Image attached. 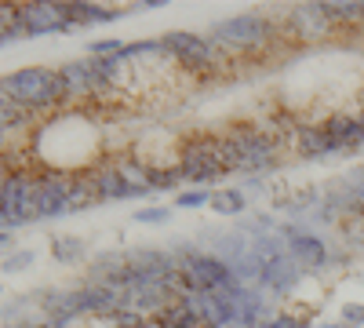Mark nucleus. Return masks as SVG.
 I'll list each match as a JSON object with an SVG mask.
<instances>
[{"mask_svg":"<svg viewBox=\"0 0 364 328\" xmlns=\"http://www.w3.org/2000/svg\"><path fill=\"white\" fill-rule=\"evenodd\" d=\"M66 95H70V88L63 80V70H18V73L0 77V99L15 102L26 113L58 106Z\"/></svg>","mask_w":364,"mask_h":328,"instance_id":"1","label":"nucleus"},{"mask_svg":"<svg viewBox=\"0 0 364 328\" xmlns=\"http://www.w3.org/2000/svg\"><path fill=\"white\" fill-rule=\"evenodd\" d=\"M219 157L226 171H266L277 164V146L259 128H233L219 135Z\"/></svg>","mask_w":364,"mask_h":328,"instance_id":"2","label":"nucleus"},{"mask_svg":"<svg viewBox=\"0 0 364 328\" xmlns=\"http://www.w3.org/2000/svg\"><path fill=\"white\" fill-rule=\"evenodd\" d=\"M175 266L190 281V292H200V295H215V292H226L237 285L233 270L219 259V255H204V252H193V248H178L175 252Z\"/></svg>","mask_w":364,"mask_h":328,"instance_id":"3","label":"nucleus"},{"mask_svg":"<svg viewBox=\"0 0 364 328\" xmlns=\"http://www.w3.org/2000/svg\"><path fill=\"white\" fill-rule=\"evenodd\" d=\"M219 175H226V164L219 157V139L197 135L182 146V161H178V179L186 183H215Z\"/></svg>","mask_w":364,"mask_h":328,"instance_id":"4","label":"nucleus"},{"mask_svg":"<svg viewBox=\"0 0 364 328\" xmlns=\"http://www.w3.org/2000/svg\"><path fill=\"white\" fill-rule=\"evenodd\" d=\"M29 219H37V179L11 171L4 175V186H0V223L22 226Z\"/></svg>","mask_w":364,"mask_h":328,"instance_id":"5","label":"nucleus"},{"mask_svg":"<svg viewBox=\"0 0 364 328\" xmlns=\"http://www.w3.org/2000/svg\"><path fill=\"white\" fill-rule=\"evenodd\" d=\"M269 37H273V22L262 18V15H237V18H226L211 29V41L219 48H230V51L262 48Z\"/></svg>","mask_w":364,"mask_h":328,"instance_id":"6","label":"nucleus"},{"mask_svg":"<svg viewBox=\"0 0 364 328\" xmlns=\"http://www.w3.org/2000/svg\"><path fill=\"white\" fill-rule=\"evenodd\" d=\"M70 8L66 4H18V37H44V33H58L70 29Z\"/></svg>","mask_w":364,"mask_h":328,"instance_id":"7","label":"nucleus"},{"mask_svg":"<svg viewBox=\"0 0 364 328\" xmlns=\"http://www.w3.org/2000/svg\"><path fill=\"white\" fill-rule=\"evenodd\" d=\"M161 48L168 55H175L178 63L190 66V70L211 66V58H215V41H211V37H197V33H168L161 41Z\"/></svg>","mask_w":364,"mask_h":328,"instance_id":"8","label":"nucleus"},{"mask_svg":"<svg viewBox=\"0 0 364 328\" xmlns=\"http://www.w3.org/2000/svg\"><path fill=\"white\" fill-rule=\"evenodd\" d=\"M66 212H70V179L66 175L37 179V219L66 216Z\"/></svg>","mask_w":364,"mask_h":328,"instance_id":"9","label":"nucleus"},{"mask_svg":"<svg viewBox=\"0 0 364 328\" xmlns=\"http://www.w3.org/2000/svg\"><path fill=\"white\" fill-rule=\"evenodd\" d=\"M128 270L135 277H146V281H164L168 274H175V255L168 252H157V248H132L128 252Z\"/></svg>","mask_w":364,"mask_h":328,"instance_id":"10","label":"nucleus"},{"mask_svg":"<svg viewBox=\"0 0 364 328\" xmlns=\"http://www.w3.org/2000/svg\"><path fill=\"white\" fill-rule=\"evenodd\" d=\"M288 255L302 266V270H314V266H324L328 263V248L321 237L314 233H302V230H288Z\"/></svg>","mask_w":364,"mask_h":328,"instance_id":"11","label":"nucleus"},{"mask_svg":"<svg viewBox=\"0 0 364 328\" xmlns=\"http://www.w3.org/2000/svg\"><path fill=\"white\" fill-rule=\"evenodd\" d=\"M295 135H299L302 157H336V154H343L339 142L331 139V132H328L324 125H302Z\"/></svg>","mask_w":364,"mask_h":328,"instance_id":"12","label":"nucleus"},{"mask_svg":"<svg viewBox=\"0 0 364 328\" xmlns=\"http://www.w3.org/2000/svg\"><path fill=\"white\" fill-rule=\"evenodd\" d=\"M63 80L70 88V95H91V92H99V88H106L95 73V63H66L63 66Z\"/></svg>","mask_w":364,"mask_h":328,"instance_id":"13","label":"nucleus"},{"mask_svg":"<svg viewBox=\"0 0 364 328\" xmlns=\"http://www.w3.org/2000/svg\"><path fill=\"white\" fill-rule=\"evenodd\" d=\"M324 128L339 142V150H357V146H364V117H331V121H324Z\"/></svg>","mask_w":364,"mask_h":328,"instance_id":"14","label":"nucleus"},{"mask_svg":"<svg viewBox=\"0 0 364 328\" xmlns=\"http://www.w3.org/2000/svg\"><path fill=\"white\" fill-rule=\"evenodd\" d=\"M120 175H124V183L139 194V190H146V186H154V179H157V171L154 168H146L142 161H135V157H124V161H117L113 164Z\"/></svg>","mask_w":364,"mask_h":328,"instance_id":"15","label":"nucleus"},{"mask_svg":"<svg viewBox=\"0 0 364 328\" xmlns=\"http://www.w3.org/2000/svg\"><path fill=\"white\" fill-rule=\"evenodd\" d=\"M95 183H99L102 201H120V197H132V194H135V190L124 183V175H120L117 168H102V171H95Z\"/></svg>","mask_w":364,"mask_h":328,"instance_id":"16","label":"nucleus"},{"mask_svg":"<svg viewBox=\"0 0 364 328\" xmlns=\"http://www.w3.org/2000/svg\"><path fill=\"white\" fill-rule=\"evenodd\" d=\"M99 201H102V194H99L95 175H80V179H70V208L99 204Z\"/></svg>","mask_w":364,"mask_h":328,"instance_id":"17","label":"nucleus"},{"mask_svg":"<svg viewBox=\"0 0 364 328\" xmlns=\"http://www.w3.org/2000/svg\"><path fill=\"white\" fill-rule=\"evenodd\" d=\"M328 22H364V4L360 0H346V4H321Z\"/></svg>","mask_w":364,"mask_h":328,"instance_id":"18","label":"nucleus"},{"mask_svg":"<svg viewBox=\"0 0 364 328\" xmlns=\"http://www.w3.org/2000/svg\"><path fill=\"white\" fill-rule=\"evenodd\" d=\"M211 208H215L219 216H237V212H245V194L240 190H215L211 194Z\"/></svg>","mask_w":364,"mask_h":328,"instance_id":"19","label":"nucleus"},{"mask_svg":"<svg viewBox=\"0 0 364 328\" xmlns=\"http://www.w3.org/2000/svg\"><path fill=\"white\" fill-rule=\"evenodd\" d=\"M70 8V22H109L117 11H102L99 4H66Z\"/></svg>","mask_w":364,"mask_h":328,"instance_id":"20","label":"nucleus"},{"mask_svg":"<svg viewBox=\"0 0 364 328\" xmlns=\"http://www.w3.org/2000/svg\"><path fill=\"white\" fill-rule=\"evenodd\" d=\"M18 37V4H0V44Z\"/></svg>","mask_w":364,"mask_h":328,"instance_id":"21","label":"nucleus"},{"mask_svg":"<svg viewBox=\"0 0 364 328\" xmlns=\"http://www.w3.org/2000/svg\"><path fill=\"white\" fill-rule=\"evenodd\" d=\"M26 110H18L15 102H8V99H0V132H8V128H18L22 121H26Z\"/></svg>","mask_w":364,"mask_h":328,"instance_id":"22","label":"nucleus"},{"mask_svg":"<svg viewBox=\"0 0 364 328\" xmlns=\"http://www.w3.org/2000/svg\"><path fill=\"white\" fill-rule=\"evenodd\" d=\"M84 252V245L77 241V237H63V241H55V255L58 259H77Z\"/></svg>","mask_w":364,"mask_h":328,"instance_id":"23","label":"nucleus"},{"mask_svg":"<svg viewBox=\"0 0 364 328\" xmlns=\"http://www.w3.org/2000/svg\"><path fill=\"white\" fill-rule=\"evenodd\" d=\"M175 204L178 208H204V204H211V194L208 190H190V194H178Z\"/></svg>","mask_w":364,"mask_h":328,"instance_id":"24","label":"nucleus"},{"mask_svg":"<svg viewBox=\"0 0 364 328\" xmlns=\"http://www.w3.org/2000/svg\"><path fill=\"white\" fill-rule=\"evenodd\" d=\"M29 263H33V252H15L11 259H4V266H0V270L15 274V270H22V266H29Z\"/></svg>","mask_w":364,"mask_h":328,"instance_id":"25","label":"nucleus"},{"mask_svg":"<svg viewBox=\"0 0 364 328\" xmlns=\"http://www.w3.org/2000/svg\"><path fill=\"white\" fill-rule=\"evenodd\" d=\"M343 324H350V328L364 324V307H346L343 310Z\"/></svg>","mask_w":364,"mask_h":328,"instance_id":"26","label":"nucleus"},{"mask_svg":"<svg viewBox=\"0 0 364 328\" xmlns=\"http://www.w3.org/2000/svg\"><path fill=\"white\" fill-rule=\"evenodd\" d=\"M135 219L139 223H164L168 212H164V208H149V212H135Z\"/></svg>","mask_w":364,"mask_h":328,"instance_id":"27","label":"nucleus"},{"mask_svg":"<svg viewBox=\"0 0 364 328\" xmlns=\"http://www.w3.org/2000/svg\"><path fill=\"white\" fill-rule=\"evenodd\" d=\"M269 328H302V321L299 317H273Z\"/></svg>","mask_w":364,"mask_h":328,"instance_id":"28","label":"nucleus"},{"mask_svg":"<svg viewBox=\"0 0 364 328\" xmlns=\"http://www.w3.org/2000/svg\"><path fill=\"white\" fill-rule=\"evenodd\" d=\"M8 241H11V233H8V230H0V248H8Z\"/></svg>","mask_w":364,"mask_h":328,"instance_id":"29","label":"nucleus"}]
</instances>
